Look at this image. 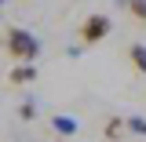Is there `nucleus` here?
<instances>
[{
  "instance_id": "obj_1",
  "label": "nucleus",
  "mask_w": 146,
  "mask_h": 142,
  "mask_svg": "<svg viewBox=\"0 0 146 142\" xmlns=\"http://www.w3.org/2000/svg\"><path fill=\"white\" fill-rule=\"evenodd\" d=\"M7 51H11L15 62H33L40 55V40L29 29H7Z\"/></svg>"
},
{
  "instance_id": "obj_2",
  "label": "nucleus",
  "mask_w": 146,
  "mask_h": 142,
  "mask_svg": "<svg viewBox=\"0 0 146 142\" xmlns=\"http://www.w3.org/2000/svg\"><path fill=\"white\" fill-rule=\"evenodd\" d=\"M106 33H110V18L106 15H88L80 22V40L84 44H99Z\"/></svg>"
},
{
  "instance_id": "obj_3",
  "label": "nucleus",
  "mask_w": 146,
  "mask_h": 142,
  "mask_svg": "<svg viewBox=\"0 0 146 142\" xmlns=\"http://www.w3.org/2000/svg\"><path fill=\"white\" fill-rule=\"evenodd\" d=\"M7 80L11 84H29V80H36V66L33 62H22V66H15V69L7 73Z\"/></svg>"
},
{
  "instance_id": "obj_4",
  "label": "nucleus",
  "mask_w": 146,
  "mask_h": 142,
  "mask_svg": "<svg viewBox=\"0 0 146 142\" xmlns=\"http://www.w3.org/2000/svg\"><path fill=\"white\" fill-rule=\"evenodd\" d=\"M128 58H131V66L139 73H146V44H131L128 48Z\"/></svg>"
},
{
  "instance_id": "obj_5",
  "label": "nucleus",
  "mask_w": 146,
  "mask_h": 142,
  "mask_svg": "<svg viewBox=\"0 0 146 142\" xmlns=\"http://www.w3.org/2000/svg\"><path fill=\"white\" fill-rule=\"evenodd\" d=\"M124 7H128V15L135 18V22L146 26V0H124Z\"/></svg>"
},
{
  "instance_id": "obj_6",
  "label": "nucleus",
  "mask_w": 146,
  "mask_h": 142,
  "mask_svg": "<svg viewBox=\"0 0 146 142\" xmlns=\"http://www.w3.org/2000/svg\"><path fill=\"white\" fill-rule=\"evenodd\" d=\"M51 124H55L58 135H73V131H77V120H70V117H55Z\"/></svg>"
},
{
  "instance_id": "obj_7",
  "label": "nucleus",
  "mask_w": 146,
  "mask_h": 142,
  "mask_svg": "<svg viewBox=\"0 0 146 142\" xmlns=\"http://www.w3.org/2000/svg\"><path fill=\"white\" fill-rule=\"evenodd\" d=\"M124 131V120H110V127H106V139H117Z\"/></svg>"
},
{
  "instance_id": "obj_8",
  "label": "nucleus",
  "mask_w": 146,
  "mask_h": 142,
  "mask_svg": "<svg viewBox=\"0 0 146 142\" xmlns=\"http://www.w3.org/2000/svg\"><path fill=\"white\" fill-rule=\"evenodd\" d=\"M128 127H131V131H139V135H146V120H143V117H131Z\"/></svg>"
},
{
  "instance_id": "obj_9",
  "label": "nucleus",
  "mask_w": 146,
  "mask_h": 142,
  "mask_svg": "<svg viewBox=\"0 0 146 142\" xmlns=\"http://www.w3.org/2000/svg\"><path fill=\"white\" fill-rule=\"evenodd\" d=\"M33 113H36V106H33V102H26V106H22V120H33Z\"/></svg>"
},
{
  "instance_id": "obj_10",
  "label": "nucleus",
  "mask_w": 146,
  "mask_h": 142,
  "mask_svg": "<svg viewBox=\"0 0 146 142\" xmlns=\"http://www.w3.org/2000/svg\"><path fill=\"white\" fill-rule=\"evenodd\" d=\"M0 11H4V0H0Z\"/></svg>"
}]
</instances>
